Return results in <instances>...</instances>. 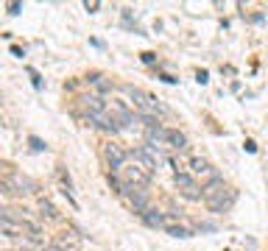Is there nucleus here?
<instances>
[{
	"mask_svg": "<svg viewBox=\"0 0 268 251\" xmlns=\"http://www.w3.org/2000/svg\"><path fill=\"white\" fill-rule=\"evenodd\" d=\"M129 95H131V103H137V114H140V117H156V114L165 112V106H162L154 95H148V92L129 87Z\"/></svg>",
	"mask_w": 268,
	"mask_h": 251,
	"instance_id": "nucleus-1",
	"label": "nucleus"
},
{
	"mask_svg": "<svg viewBox=\"0 0 268 251\" xmlns=\"http://www.w3.org/2000/svg\"><path fill=\"white\" fill-rule=\"evenodd\" d=\"M36 190V184L28 179V176L17 173V170H6V179H3V196H12V193H17V196H31V193Z\"/></svg>",
	"mask_w": 268,
	"mask_h": 251,
	"instance_id": "nucleus-2",
	"label": "nucleus"
},
{
	"mask_svg": "<svg viewBox=\"0 0 268 251\" xmlns=\"http://www.w3.org/2000/svg\"><path fill=\"white\" fill-rule=\"evenodd\" d=\"M120 176H123V181L129 187H140V190H148L151 187V170H145L143 165H137V162H126V167L120 170Z\"/></svg>",
	"mask_w": 268,
	"mask_h": 251,
	"instance_id": "nucleus-3",
	"label": "nucleus"
},
{
	"mask_svg": "<svg viewBox=\"0 0 268 251\" xmlns=\"http://www.w3.org/2000/svg\"><path fill=\"white\" fill-rule=\"evenodd\" d=\"M173 184L179 187V193L185 198H190V201L204 198V193L198 190V184H196V176H193L190 170H176V173H173Z\"/></svg>",
	"mask_w": 268,
	"mask_h": 251,
	"instance_id": "nucleus-4",
	"label": "nucleus"
},
{
	"mask_svg": "<svg viewBox=\"0 0 268 251\" xmlns=\"http://www.w3.org/2000/svg\"><path fill=\"white\" fill-rule=\"evenodd\" d=\"M126 204H129L131 212H137V215H145L151 209V196L148 190H140V187H129V193H126Z\"/></svg>",
	"mask_w": 268,
	"mask_h": 251,
	"instance_id": "nucleus-5",
	"label": "nucleus"
},
{
	"mask_svg": "<svg viewBox=\"0 0 268 251\" xmlns=\"http://www.w3.org/2000/svg\"><path fill=\"white\" fill-rule=\"evenodd\" d=\"M103 159L112 167V173H120L126 167V162H129V151H123L118 143H106L103 145Z\"/></svg>",
	"mask_w": 268,
	"mask_h": 251,
	"instance_id": "nucleus-6",
	"label": "nucleus"
},
{
	"mask_svg": "<svg viewBox=\"0 0 268 251\" xmlns=\"http://www.w3.org/2000/svg\"><path fill=\"white\" fill-rule=\"evenodd\" d=\"M109 114H112V117L120 123V129H126L129 123L140 120L137 114H134V112L129 109V103H126V101H120V98H112V101H109Z\"/></svg>",
	"mask_w": 268,
	"mask_h": 251,
	"instance_id": "nucleus-7",
	"label": "nucleus"
},
{
	"mask_svg": "<svg viewBox=\"0 0 268 251\" xmlns=\"http://www.w3.org/2000/svg\"><path fill=\"white\" fill-rule=\"evenodd\" d=\"M187 165H190L187 170H190L196 179H212V176H215V173H212V165H209L207 159H201V156H193Z\"/></svg>",
	"mask_w": 268,
	"mask_h": 251,
	"instance_id": "nucleus-8",
	"label": "nucleus"
},
{
	"mask_svg": "<svg viewBox=\"0 0 268 251\" xmlns=\"http://www.w3.org/2000/svg\"><path fill=\"white\" fill-rule=\"evenodd\" d=\"M53 243H56V245H62L65 251H81V237H78L76 232H67V229L56 234Z\"/></svg>",
	"mask_w": 268,
	"mask_h": 251,
	"instance_id": "nucleus-9",
	"label": "nucleus"
},
{
	"mask_svg": "<svg viewBox=\"0 0 268 251\" xmlns=\"http://www.w3.org/2000/svg\"><path fill=\"white\" fill-rule=\"evenodd\" d=\"M232 204H235V193H232V190H224L218 198L207 201V209H209V212H227Z\"/></svg>",
	"mask_w": 268,
	"mask_h": 251,
	"instance_id": "nucleus-10",
	"label": "nucleus"
},
{
	"mask_svg": "<svg viewBox=\"0 0 268 251\" xmlns=\"http://www.w3.org/2000/svg\"><path fill=\"white\" fill-rule=\"evenodd\" d=\"M165 145L168 148H187V137L182 132H179V129H165Z\"/></svg>",
	"mask_w": 268,
	"mask_h": 251,
	"instance_id": "nucleus-11",
	"label": "nucleus"
},
{
	"mask_svg": "<svg viewBox=\"0 0 268 251\" xmlns=\"http://www.w3.org/2000/svg\"><path fill=\"white\" fill-rule=\"evenodd\" d=\"M39 218H45V221H59V212H56V207L48 198H39Z\"/></svg>",
	"mask_w": 268,
	"mask_h": 251,
	"instance_id": "nucleus-12",
	"label": "nucleus"
},
{
	"mask_svg": "<svg viewBox=\"0 0 268 251\" xmlns=\"http://www.w3.org/2000/svg\"><path fill=\"white\" fill-rule=\"evenodd\" d=\"M165 234H171V237H179V240H185V237H193V232L187 226H182V223H173V226L165 229Z\"/></svg>",
	"mask_w": 268,
	"mask_h": 251,
	"instance_id": "nucleus-13",
	"label": "nucleus"
},
{
	"mask_svg": "<svg viewBox=\"0 0 268 251\" xmlns=\"http://www.w3.org/2000/svg\"><path fill=\"white\" fill-rule=\"evenodd\" d=\"M28 143H31V148H34V151H45V143H42L39 137H28Z\"/></svg>",
	"mask_w": 268,
	"mask_h": 251,
	"instance_id": "nucleus-14",
	"label": "nucleus"
},
{
	"mask_svg": "<svg viewBox=\"0 0 268 251\" xmlns=\"http://www.w3.org/2000/svg\"><path fill=\"white\" fill-rule=\"evenodd\" d=\"M17 251H39V245H34V243H28V240H23V243L17 245Z\"/></svg>",
	"mask_w": 268,
	"mask_h": 251,
	"instance_id": "nucleus-15",
	"label": "nucleus"
},
{
	"mask_svg": "<svg viewBox=\"0 0 268 251\" xmlns=\"http://www.w3.org/2000/svg\"><path fill=\"white\" fill-rule=\"evenodd\" d=\"M23 12V3H9V14H20Z\"/></svg>",
	"mask_w": 268,
	"mask_h": 251,
	"instance_id": "nucleus-16",
	"label": "nucleus"
},
{
	"mask_svg": "<svg viewBox=\"0 0 268 251\" xmlns=\"http://www.w3.org/2000/svg\"><path fill=\"white\" fill-rule=\"evenodd\" d=\"M84 9H87V12H98V9H101V3H95V0L89 3V0H87V3H84Z\"/></svg>",
	"mask_w": 268,
	"mask_h": 251,
	"instance_id": "nucleus-17",
	"label": "nucleus"
},
{
	"mask_svg": "<svg viewBox=\"0 0 268 251\" xmlns=\"http://www.w3.org/2000/svg\"><path fill=\"white\" fill-rule=\"evenodd\" d=\"M28 76H31V81H34V87H39V73H36V70H28Z\"/></svg>",
	"mask_w": 268,
	"mask_h": 251,
	"instance_id": "nucleus-18",
	"label": "nucleus"
},
{
	"mask_svg": "<svg viewBox=\"0 0 268 251\" xmlns=\"http://www.w3.org/2000/svg\"><path fill=\"white\" fill-rule=\"evenodd\" d=\"M42 251H65V248H62V245H56V243H48Z\"/></svg>",
	"mask_w": 268,
	"mask_h": 251,
	"instance_id": "nucleus-19",
	"label": "nucleus"
},
{
	"mask_svg": "<svg viewBox=\"0 0 268 251\" xmlns=\"http://www.w3.org/2000/svg\"><path fill=\"white\" fill-rule=\"evenodd\" d=\"M12 53L17 56V59H23V56H25V53H23V48H17V45H12Z\"/></svg>",
	"mask_w": 268,
	"mask_h": 251,
	"instance_id": "nucleus-20",
	"label": "nucleus"
},
{
	"mask_svg": "<svg viewBox=\"0 0 268 251\" xmlns=\"http://www.w3.org/2000/svg\"><path fill=\"white\" fill-rule=\"evenodd\" d=\"M196 81H198V84H207V73H204V70H198V76H196Z\"/></svg>",
	"mask_w": 268,
	"mask_h": 251,
	"instance_id": "nucleus-21",
	"label": "nucleus"
},
{
	"mask_svg": "<svg viewBox=\"0 0 268 251\" xmlns=\"http://www.w3.org/2000/svg\"><path fill=\"white\" fill-rule=\"evenodd\" d=\"M246 151H249V154H254V151H257V145L251 143V140H246Z\"/></svg>",
	"mask_w": 268,
	"mask_h": 251,
	"instance_id": "nucleus-22",
	"label": "nucleus"
}]
</instances>
